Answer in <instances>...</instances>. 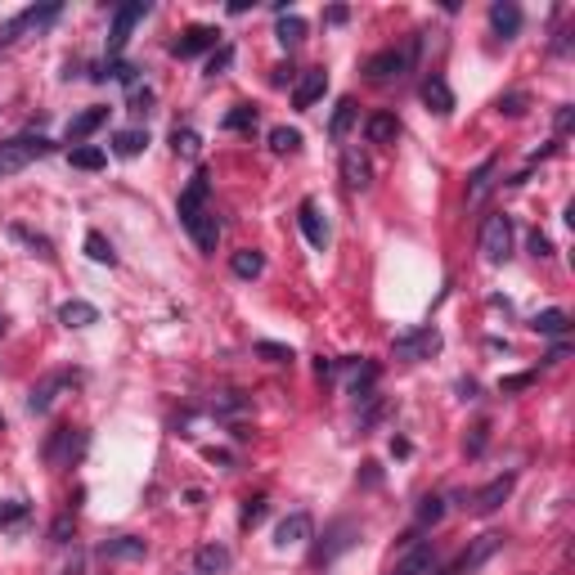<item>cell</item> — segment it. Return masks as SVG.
<instances>
[{
	"label": "cell",
	"instance_id": "cell-1",
	"mask_svg": "<svg viewBox=\"0 0 575 575\" xmlns=\"http://www.w3.org/2000/svg\"><path fill=\"white\" fill-rule=\"evenodd\" d=\"M55 144L46 140V135H19V140H10V144H0V176H14V171H23V167H32L37 158H46Z\"/></svg>",
	"mask_w": 575,
	"mask_h": 575
},
{
	"label": "cell",
	"instance_id": "cell-2",
	"mask_svg": "<svg viewBox=\"0 0 575 575\" xmlns=\"http://www.w3.org/2000/svg\"><path fill=\"white\" fill-rule=\"evenodd\" d=\"M59 19V5H32V10H23V14H14L10 23H0V50H10L23 32H41V28H50Z\"/></svg>",
	"mask_w": 575,
	"mask_h": 575
},
{
	"label": "cell",
	"instance_id": "cell-3",
	"mask_svg": "<svg viewBox=\"0 0 575 575\" xmlns=\"http://www.w3.org/2000/svg\"><path fill=\"white\" fill-rule=\"evenodd\" d=\"M481 252H485V261H508L512 256V220L503 216V211H490L485 216V225H481Z\"/></svg>",
	"mask_w": 575,
	"mask_h": 575
},
{
	"label": "cell",
	"instance_id": "cell-4",
	"mask_svg": "<svg viewBox=\"0 0 575 575\" xmlns=\"http://www.w3.org/2000/svg\"><path fill=\"white\" fill-rule=\"evenodd\" d=\"M441 351V333L427 324V329H414V333H400L396 342H391V356L396 360H405V365H418V360H432Z\"/></svg>",
	"mask_w": 575,
	"mask_h": 575
},
{
	"label": "cell",
	"instance_id": "cell-5",
	"mask_svg": "<svg viewBox=\"0 0 575 575\" xmlns=\"http://www.w3.org/2000/svg\"><path fill=\"white\" fill-rule=\"evenodd\" d=\"M409 59H414V46H409V50H378V55L365 64V73H369L373 82H391V77H405Z\"/></svg>",
	"mask_w": 575,
	"mask_h": 575
},
{
	"label": "cell",
	"instance_id": "cell-6",
	"mask_svg": "<svg viewBox=\"0 0 575 575\" xmlns=\"http://www.w3.org/2000/svg\"><path fill=\"white\" fill-rule=\"evenodd\" d=\"M216 41H220V32H216V28H207V23H193V28H185V37L171 46V55H180V59H193V55H207V50H216Z\"/></svg>",
	"mask_w": 575,
	"mask_h": 575
},
{
	"label": "cell",
	"instance_id": "cell-7",
	"mask_svg": "<svg viewBox=\"0 0 575 575\" xmlns=\"http://www.w3.org/2000/svg\"><path fill=\"white\" fill-rule=\"evenodd\" d=\"M311 530H315L311 512H288V517L279 521V530H274V544H279V548H302V544L311 539Z\"/></svg>",
	"mask_w": 575,
	"mask_h": 575
},
{
	"label": "cell",
	"instance_id": "cell-8",
	"mask_svg": "<svg viewBox=\"0 0 575 575\" xmlns=\"http://www.w3.org/2000/svg\"><path fill=\"white\" fill-rule=\"evenodd\" d=\"M149 14V5L144 0H131V5H122L117 14H113V32H108V55H117L122 46H126V37H131V28L140 23Z\"/></svg>",
	"mask_w": 575,
	"mask_h": 575
},
{
	"label": "cell",
	"instance_id": "cell-9",
	"mask_svg": "<svg viewBox=\"0 0 575 575\" xmlns=\"http://www.w3.org/2000/svg\"><path fill=\"white\" fill-rule=\"evenodd\" d=\"M324 90H329V73L324 68H306L297 77V86H293V108H311L315 99H324Z\"/></svg>",
	"mask_w": 575,
	"mask_h": 575
},
{
	"label": "cell",
	"instance_id": "cell-10",
	"mask_svg": "<svg viewBox=\"0 0 575 575\" xmlns=\"http://www.w3.org/2000/svg\"><path fill=\"white\" fill-rule=\"evenodd\" d=\"M297 225H302V234H306V243H311V247H324V243H329V225H324V216H320V202H315V198H306V202L297 207Z\"/></svg>",
	"mask_w": 575,
	"mask_h": 575
},
{
	"label": "cell",
	"instance_id": "cell-11",
	"mask_svg": "<svg viewBox=\"0 0 575 575\" xmlns=\"http://www.w3.org/2000/svg\"><path fill=\"white\" fill-rule=\"evenodd\" d=\"M185 229H189V238L198 243V252H216V243H220V225H216V216L202 207L198 216H189L185 220Z\"/></svg>",
	"mask_w": 575,
	"mask_h": 575
},
{
	"label": "cell",
	"instance_id": "cell-12",
	"mask_svg": "<svg viewBox=\"0 0 575 575\" xmlns=\"http://www.w3.org/2000/svg\"><path fill=\"white\" fill-rule=\"evenodd\" d=\"M144 553H149V544L140 535H117V539H104V548H99V557H108V562H140Z\"/></svg>",
	"mask_w": 575,
	"mask_h": 575
},
{
	"label": "cell",
	"instance_id": "cell-13",
	"mask_svg": "<svg viewBox=\"0 0 575 575\" xmlns=\"http://www.w3.org/2000/svg\"><path fill=\"white\" fill-rule=\"evenodd\" d=\"M423 104H427V113H436V117H450V113H454V90L445 86V77H427V82H423Z\"/></svg>",
	"mask_w": 575,
	"mask_h": 575
},
{
	"label": "cell",
	"instance_id": "cell-14",
	"mask_svg": "<svg viewBox=\"0 0 575 575\" xmlns=\"http://www.w3.org/2000/svg\"><path fill=\"white\" fill-rule=\"evenodd\" d=\"M342 176H347L351 189H369V180H373V167H369V158H365L356 144L342 153Z\"/></svg>",
	"mask_w": 575,
	"mask_h": 575
},
{
	"label": "cell",
	"instance_id": "cell-15",
	"mask_svg": "<svg viewBox=\"0 0 575 575\" xmlns=\"http://www.w3.org/2000/svg\"><path fill=\"white\" fill-rule=\"evenodd\" d=\"M207 207V171H198L193 180H189V189L180 193V202H176V211H180V225L189 220V216H198Z\"/></svg>",
	"mask_w": 575,
	"mask_h": 575
},
{
	"label": "cell",
	"instance_id": "cell-16",
	"mask_svg": "<svg viewBox=\"0 0 575 575\" xmlns=\"http://www.w3.org/2000/svg\"><path fill=\"white\" fill-rule=\"evenodd\" d=\"M508 494H512V476H494L485 490H476V494H472V512H481V517H485V512H494Z\"/></svg>",
	"mask_w": 575,
	"mask_h": 575
},
{
	"label": "cell",
	"instance_id": "cell-17",
	"mask_svg": "<svg viewBox=\"0 0 575 575\" xmlns=\"http://www.w3.org/2000/svg\"><path fill=\"white\" fill-rule=\"evenodd\" d=\"M229 571V548L225 544H202L193 553V575H220Z\"/></svg>",
	"mask_w": 575,
	"mask_h": 575
},
{
	"label": "cell",
	"instance_id": "cell-18",
	"mask_svg": "<svg viewBox=\"0 0 575 575\" xmlns=\"http://www.w3.org/2000/svg\"><path fill=\"white\" fill-rule=\"evenodd\" d=\"M490 23H494V32L508 41V37L521 32V10L512 5V0H494V5H490Z\"/></svg>",
	"mask_w": 575,
	"mask_h": 575
},
{
	"label": "cell",
	"instance_id": "cell-19",
	"mask_svg": "<svg viewBox=\"0 0 575 575\" xmlns=\"http://www.w3.org/2000/svg\"><path fill=\"white\" fill-rule=\"evenodd\" d=\"M365 135H369V144H396L400 117H396V113H373V117L365 122Z\"/></svg>",
	"mask_w": 575,
	"mask_h": 575
},
{
	"label": "cell",
	"instance_id": "cell-20",
	"mask_svg": "<svg viewBox=\"0 0 575 575\" xmlns=\"http://www.w3.org/2000/svg\"><path fill=\"white\" fill-rule=\"evenodd\" d=\"M494 176H499V162H494V158H485V162H481V167L468 176V207H472V202H481V198L490 193Z\"/></svg>",
	"mask_w": 575,
	"mask_h": 575
},
{
	"label": "cell",
	"instance_id": "cell-21",
	"mask_svg": "<svg viewBox=\"0 0 575 575\" xmlns=\"http://www.w3.org/2000/svg\"><path fill=\"white\" fill-rule=\"evenodd\" d=\"M104 122H108V108H86L82 117H73V122H68V140H73V144H82V140H86V135H95Z\"/></svg>",
	"mask_w": 575,
	"mask_h": 575
},
{
	"label": "cell",
	"instance_id": "cell-22",
	"mask_svg": "<svg viewBox=\"0 0 575 575\" xmlns=\"http://www.w3.org/2000/svg\"><path fill=\"white\" fill-rule=\"evenodd\" d=\"M59 324H68V329H90V324H99V311H95L90 302H64V306H59Z\"/></svg>",
	"mask_w": 575,
	"mask_h": 575
},
{
	"label": "cell",
	"instance_id": "cell-23",
	"mask_svg": "<svg viewBox=\"0 0 575 575\" xmlns=\"http://www.w3.org/2000/svg\"><path fill=\"white\" fill-rule=\"evenodd\" d=\"M77 445H82V436H77L73 427H55V436H50V445H46V459H50V463H68Z\"/></svg>",
	"mask_w": 575,
	"mask_h": 575
},
{
	"label": "cell",
	"instance_id": "cell-24",
	"mask_svg": "<svg viewBox=\"0 0 575 575\" xmlns=\"http://www.w3.org/2000/svg\"><path fill=\"white\" fill-rule=\"evenodd\" d=\"M351 535H356L351 521H333V526H329V544L320 548V562H333L338 553H347V548H351Z\"/></svg>",
	"mask_w": 575,
	"mask_h": 575
},
{
	"label": "cell",
	"instance_id": "cell-25",
	"mask_svg": "<svg viewBox=\"0 0 575 575\" xmlns=\"http://www.w3.org/2000/svg\"><path fill=\"white\" fill-rule=\"evenodd\" d=\"M499 548H503V535H481V539L472 544V553H468V557H463L454 571H476V566H481L485 557H494Z\"/></svg>",
	"mask_w": 575,
	"mask_h": 575
},
{
	"label": "cell",
	"instance_id": "cell-26",
	"mask_svg": "<svg viewBox=\"0 0 575 575\" xmlns=\"http://www.w3.org/2000/svg\"><path fill=\"white\" fill-rule=\"evenodd\" d=\"M427 571H432V548H427V544H414V548L405 553V562L391 566V575H427Z\"/></svg>",
	"mask_w": 575,
	"mask_h": 575
},
{
	"label": "cell",
	"instance_id": "cell-27",
	"mask_svg": "<svg viewBox=\"0 0 575 575\" xmlns=\"http://www.w3.org/2000/svg\"><path fill=\"white\" fill-rule=\"evenodd\" d=\"M229 270H234L238 279H256V274L265 270V256H261L256 247H243V252H234V256H229Z\"/></svg>",
	"mask_w": 575,
	"mask_h": 575
},
{
	"label": "cell",
	"instance_id": "cell-28",
	"mask_svg": "<svg viewBox=\"0 0 575 575\" xmlns=\"http://www.w3.org/2000/svg\"><path fill=\"white\" fill-rule=\"evenodd\" d=\"M144 144H149V131H117L113 135V153L117 158H140Z\"/></svg>",
	"mask_w": 575,
	"mask_h": 575
},
{
	"label": "cell",
	"instance_id": "cell-29",
	"mask_svg": "<svg viewBox=\"0 0 575 575\" xmlns=\"http://www.w3.org/2000/svg\"><path fill=\"white\" fill-rule=\"evenodd\" d=\"M64 382H68V378H64V373H55V378H46L41 387H32V400H28V409H32V414H46V409L55 405V391H59Z\"/></svg>",
	"mask_w": 575,
	"mask_h": 575
},
{
	"label": "cell",
	"instance_id": "cell-30",
	"mask_svg": "<svg viewBox=\"0 0 575 575\" xmlns=\"http://www.w3.org/2000/svg\"><path fill=\"white\" fill-rule=\"evenodd\" d=\"M566 324H571V320H566V311H539V315L530 320V329H535V333H544V338H562V333H566Z\"/></svg>",
	"mask_w": 575,
	"mask_h": 575
},
{
	"label": "cell",
	"instance_id": "cell-31",
	"mask_svg": "<svg viewBox=\"0 0 575 575\" xmlns=\"http://www.w3.org/2000/svg\"><path fill=\"white\" fill-rule=\"evenodd\" d=\"M274 37H279L283 46H297V41H306V23H302L297 14H279V28H274Z\"/></svg>",
	"mask_w": 575,
	"mask_h": 575
},
{
	"label": "cell",
	"instance_id": "cell-32",
	"mask_svg": "<svg viewBox=\"0 0 575 575\" xmlns=\"http://www.w3.org/2000/svg\"><path fill=\"white\" fill-rule=\"evenodd\" d=\"M86 256H90V261H99V265H113V261H117L113 243H108L99 229H90V234H86Z\"/></svg>",
	"mask_w": 575,
	"mask_h": 575
},
{
	"label": "cell",
	"instance_id": "cell-33",
	"mask_svg": "<svg viewBox=\"0 0 575 575\" xmlns=\"http://www.w3.org/2000/svg\"><path fill=\"white\" fill-rule=\"evenodd\" d=\"M270 149H274V153H297V149H302V131L274 126V131H270Z\"/></svg>",
	"mask_w": 575,
	"mask_h": 575
},
{
	"label": "cell",
	"instance_id": "cell-34",
	"mask_svg": "<svg viewBox=\"0 0 575 575\" xmlns=\"http://www.w3.org/2000/svg\"><path fill=\"white\" fill-rule=\"evenodd\" d=\"M28 521V503L23 499H5L0 503V530H19Z\"/></svg>",
	"mask_w": 575,
	"mask_h": 575
},
{
	"label": "cell",
	"instance_id": "cell-35",
	"mask_svg": "<svg viewBox=\"0 0 575 575\" xmlns=\"http://www.w3.org/2000/svg\"><path fill=\"white\" fill-rule=\"evenodd\" d=\"M526 108H530V95H526V90H512V95H499V99H494V113H499V117H521Z\"/></svg>",
	"mask_w": 575,
	"mask_h": 575
},
{
	"label": "cell",
	"instance_id": "cell-36",
	"mask_svg": "<svg viewBox=\"0 0 575 575\" xmlns=\"http://www.w3.org/2000/svg\"><path fill=\"white\" fill-rule=\"evenodd\" d=\"M351 122H356V99H342L338 113H333V122H329V135H333V140H347Z\"/></svg>",
	"mask_w": 575,
	"mask_h": 575
},
{
	"label": "cell",
	"instance_id": "cell-37",
	"mask_svg": "<svg viewBox=\"0 0 575 575\" xmlns=\"http://www.w3.org/2000/svg\"><path fill=\"white\" fill-rule=\"evenodd\" d=\"M198 144H202V140H198V131H189V126H176V131H171V149H176L180 158H189V162H193V158H198Z\"/></svg>",
	"mask_w": 575,
	"mask_h": 575
},
{
	"label": "cell",
	"instance_id": "cell-38",
	"mask_svg": "<svg viewBox=\"0 0 575 575\" xmlns=\"http://www.w3.org/2000/svg\"><path fill=\"white\" fill-rule=\"evenodd\" d=\"M265 512H270V503L256 494V499H243V512H238V526L243 530H252V526H261L265 521Z\"/></svg>",
	"mask_w": 575,
	"mask_h": 575
},
{
	"label": "cell",
	"instance_id": "cell-39",
	"mask_svg": "<svg viewBox=\"0 0 575 575\" xmlns=\"http://www.w3.org/2000/svg\"><path fill=\"white\" fill-rule=\"evenodd\" d=\"M108 158H104V149H95V144H82V149H73V167H82V171H99Z\"/></svg>",
	"mask_w": 575,
	"mask_h": 575
},
{
	"label": "cell",
	"instance_id": "cell-40",
	"mask_svg": "<svg viewBox=\"0 0 575 575\" xmlns=\"http://www.w3.org/2000/svg\"><path fill=\"white\" fill-rule=\"evenodd\" d=\"M441 517H445V499H441V494H427V499L418 503V521H423V526H436Z\"/></svg>",
	"mask_w": 575,
	"mask_h": 575
},
{
	"label": "cell",
	"instance_id": "cell-41",
	"mask_svg": "<svg viewBox=\"0 0 575 575\" xmlns=\"http://www.w3.org/2000/svg\"><path fill=\"white\" fill-rule=\"evenodd\" d=\"M256 356L270 365H293V347H279V342H256Z\"/></svg>",
	"mask_w": 575,
	"mask_h": 575
},
{
	"label": "cell",
	"instance_id": "cell-42",
	"mask_svg": "<svg viewBox=\"0 0 575 575\" xmlns=\"http://www.w3.org/2000/svg\"><path fill=\"white\" fill-rule=\"evenodd\" d=\"M225 126H229V131H252V126H256V108H252V104H238V108L225 117Z\"/></svg>",
	"mask_w": 575,
	"mask_h": 575
},
{
	"label": "cell",
	"instance_id": "cell-43",
	"mask_svg": "<svg viewBox=\"0 0 575 575\" xmlns=\"http://www.w3.org/2000/svg\"><path fill=\"white\" fill-rule=\"evenodd\" d=\"M14 238H23L28 247H37V256H46V261L55 256V252H50V238H46V234H32V229H23V225H14Z\"/></svg>",
	"mask_w": 575,
	"mask_h": 575
},
{
	"label": "cell",
	"instance_id": "cell-44",
	"mask_svg": "<svg viewBox=\"0 0 575 575\" xmlns=\"http://www.w3.org/2000/svg\"><path fill=\"white\" fill-rule=\"evenodd\" d=\"M73 535H77V526H73V512L55 517V526H50V544H68Z\"/></svg>",
	"mask_w": 575,
	"mask_h": 575
},
{
	"label": "cell",
	"instance_id": "cell-45",
	"mask_svg": "<svg viewBox=\"0 0 575 575\" xmlns=\"http://www.w3.org/2000/svg\"><path fill=\"white\" fill-rule=\"evenodd\" d=\"M229 64H234V50H229V46H220V50H216V55L207 59V77H220V73H225Z\"/></svg>",
	"mask_w": 575,
	"mask_h": 575
},
{
	"label": "cell",
	"instance_id": "cell-46",
	"mask_svg": "<svg viewBox=\"0 0 575 575\" xmlns=\"http://www.w3.org/2000/svg\"><path fill=\"white\" fill-rule=\"evenodd\" d=\"M530 256H539V261H544V256H553V243H548V234H544V229H530Z\"/></svg>",
	"mask_w": 575,
	"mask_h": 575
},
{
	"label": "cell",
	"instance_id": "cell-47",
	"mask_svg": "<svg viewBox=\"0 0 575 575\" xmlns=\"http://www.w3.org/2000/svg\"><path fill=\"white\" fill-rule=\"evenodd\" d=\"M530 382H535V373H512V378H503V382H499V391H503V396H512V391H526Z\"/></svg>",
	"mask_w": 575,
	"mask_h": 575
},
{
	"label": "cell",
	"instance_id": "cell-48",
	"mask_svg": "<svg viewBox=\"0 0 575 575\" xmlns=\"http://www.w3.org/2000/svg\"><path fill=\"white\" fill-rule=\"evenodd\" d=\"M149 104H153V90H149V86H144V90L131 86V113H149Z\"/></svg>",
	"mask_w": 575,
	"mask_h": 575
},
{
	"label": "cell",
	"instance_id": "cell-49",
	"mask_svg": "<svg viewBox=\"0 0 575 575\" xmlns=\"http://www.w3.org/2000/svg\"><path fill=\"white\" fill-rule=\"evenodd\" d=\"M485 432H490V423H476V427H472V441H468V450H472V454H481V450H485Z\"/></svg>",
	"mask_w": 575,
	"mask_h": 575
},
{
	"label": "cell",
	"instance_id": "cell-50",
	"mask_svg": "<svg viewBox=\"0 0 575 575\" xmlns=\"http://www.w3.org/2000/svg\"><path fill=\"white\" fill-rule=\"evenodd\" d=\"M571 122H575V108H571V104H562V108H557V135H566V131H571Z\"/></svg>",
	"mask_w": 575,
	"mask_h": 575
},
{
	"label": "cell",
	"instance_id": "cell-51",
	"mask_svg": "<svg viewBox=\"0 0 575 575\" xmlns=\"http://www.w3.org/2000/svg\"><path fill=\"white\" fill-rule=\"evenodd\" d=\"M270 82H274V86H288V82H293V68H288V64H279V68H274V77H270Z\"/></svg>",
	"mask_w": 575,
	"mask_h": 575
},
{
	"label": "cell",
	"instance_id": "cell-52",
	"mask_svg": "<svg viewBox=\"0 0 575 575\" xmlns=\"http://www.w3.org/2000/svg\"><path fill=\"white\" fill-rule=\"evenodd\" d=\"M459 396H463V400H476V382L463 378V382H459Z\"/></svg>",
	"mask_w": 575,
	"mask_h": 575
},
{
	"label": "cell",
	"instance_id": "cell-53",
	"mask_svg": "<svg viewBox=\"0 0 575 575\" xmlns=\"http://www.w3.org/2000/svg\"><path fill=\"white\" fill-rule=\"evenodd\" d=\"M382 481V472H378V463H365V485H378Z\"/></svg>",
	"mask_w": 575,
	"mask_h": 575
},
{
	"label": "cell",
	"instance_id": "cell-54",
	"mask_svg": "<svg viewBox=\"0 0 575 575\" xmlns=\"http://www.w3.org/2000/svg\"><path fill=\"white\" fill-rule=\"evenodd\" d=\"M347 19H351V14H347L342 5H333V10H329V23H347Z\"/></svg>",
	"mask_w": 575,
	"mask_h": 575
},
{
	"label": "cell",
	"instance_id": "cell-55",
	"mask_svg": "<svg viewBox=\"0 0 575 575\" xmlns=\"http://www.w3.org/2000/svg\"><path fill=\"white\" fill-rule=\"evenodd\" d=\"M64 575H77V566H68V571H64Z\"/></svg>",
	"mask_w": 575,
	"mask_h": 575
},
{
	"label": "cell",
	"instance_id": "cell-56",
	"mask_svg": "<svg viewBox=\"0 0 575 575\" xmlns=\"http://www.w3.org/2000/svg\"><path fill=\"white\" fill-rule=\"evenodd\" d=\"M0 333H5V315H0Z\"/></svg>",
	"mask_w": 575,
	"mask_h": 575
}]
</instances>
